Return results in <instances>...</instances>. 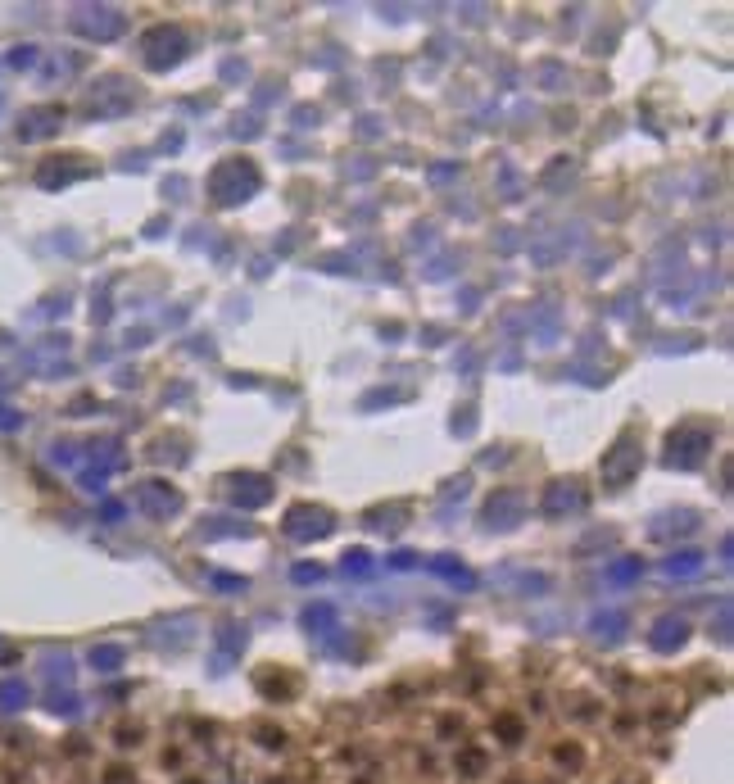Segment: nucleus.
Returning a JSON list of instances; mask_svg holds the SVG:
<instances>
[{
    "label": "nucleus",
    "instance_id": "b1692460",
    "mask_svg": "<svg viewBox=\"0 0 734 784\" xmlns=\"http://www.w3.org/2000/svg\"><path fill=\"white\" fill-rule=\"evenodd\" d=\"M639 576H644V562H639V558H616V562L603 571L607 585H635Z\"/></svg>",
    "mask_w": 734,
    "mask_h": 784
},
{
    "label": "nucleus",
    "instance_id": "dca6fc26",
    "mask_svg": "<svg viewBox=\"0 0 734 784\" xmlns=\"http://www.w3.org/2000/svg\"><path fill=\"white\" fill-rule=\"evenodd\" d=\"M78 69H82V55H73V51H60V55H51V60L42 64V82H46V87H55V82H69V78H78Z\"/></svg>",
    "mask_w": 734,
    "mask_h": 784
},
{
    "label": "nucleus",
    "instance_id": "4be33fe9",
    "mask_svg": "<svg viewBox=\"0 0 734 784\" xmlns=\"http://www.w3.org/2000/svg\"><path fill=\"white\" fill-rule=\"evenodd\" d=\"M42 666H46V680H51V685H64V689H73V657H69L64 648H60V653L51 648V653L42 657Z\"/></svg>",
    "mask_w": 734,
    "mask_h": 784
},
{
    "label": "nucleus",
    "instance_id": "412c9836",
    "mask_svg": "<svg viewBox=\"0 0 734 784\" xmlns=\"http://www.w3.org/2000/svg\"><path fill=\"white\" fill-rule=\"evenodd\" d=\"M427 567H431L436 576H445L449 585H458V590H472V585H476V576H472V571H467V567L458 562V558H449V553H440V558H431Z\"/></svg>",
    "mask_w": 734,
    "mask_h": 784
},
{
    "label": "nucleus",
    "instance_id": "f8f14e48",
    "mask_svg": "<svg viewBox=\"0 0 734 784\" xmlns=\"http://www.w3.org/2000/svg\"><path fill=\"white\" fill-rule=\"evenodd\" d=\"M585 504H589V495L580 490V481H553L544 490V517H576V513H585Z\"/></svg>",
    "mask_w": 734,
    "mask_h": 784
},
{
    "label": "nucleus",
    "instance_id": "0eeeda50",
    "mask_svg": "<svg viewBox=\"0 0 734 784\" xmlns=\"http://www.w3.org/2000/svg\"><path fill=\"white\" fill-rule=\"evenodd\" d=\"M286 535L295 540V544H308V540H322V535H331L335 531V517L326 513V508H317V504H295L290 513H286Z\"/></svg>",
    "mask_w": 734,
    "mask_h": 784
},
{
    "label": "nucleus",
    "instance_id": "7ed1b4c3",
    "mask_svg": "<svg viewBox=\"0 0 734 784\" xmlns=\"http://www.w3.org/2000/svg\"><path fill=\"white\" fill-rule=\"evenodd\" d=\"M639 463H644V440H639L635 427H626V431L612 440V449L603 454V486H612V490L630 486V481L639 477Z\"/></svg>",
    "mask_w": 734,
    "mask_h": 784
},
{
    "label": "nucleus",
    "instance_id": "f03ea898",
    "mask_svg": "<svg viewBox=\"0 0 734 784\" xmlns=\"http://www.w3.org/2000/svg\"><path fill=\"white\" fill-rule=\"evenodd\" d=\"M716 445V431L707 422H680L666 440V468H680V472H693Z\"/></svg>",
    "mask_w": 734,
    "mask_h": 784
},
{
    "label": "nucleus",
    "instance_id": "ddd939ff",
    "mask_svg": "<svg viewBox=\"0 0 734 784\" xmlns=\"http://www.w3.org/2000/svg\"><path fill=\"white\" fill-rule=\"evenodd\" d=\"M684 639H689V621H684V617H675V612L657 617V621H653V630H648L653 653H675Z\"/></svg>",
    "mask_w": 734,
    "mask_h": 784
},
{
    "label": "nucleus",
    "instance_id": "39448f33",
    "mask_svg": "<svg viewBox=\"0 0 734 784\" xmlns=\"http://www.w3.org/2000/svg\"><path fill=\"white\" fill-rule=\"evenodd\" d=\"M69 28L78 37H87V42H118L127 33V19L114 5H78L73 19H69Z\"/></svg>",
    "mask_w": 734,
    "mask_h": 784
},
{
    "label": "nucleus",
    "instance_id": "a878e982",
    "mask_svg": "<svg viewBox=\"0 0 734 784\" xmlns=\"http://www.w3.org/2000/svg\"><path fill=\"white\" fill-rule=\"evenodd\" d=\"M37 60H42V51H37L33 42H24V46H14V51L5 55V64H10V69H19V73H24V69H33Z\"/></svg>",
    "mask_w": 734,
    "mask_h": 784
},
{
    "label": "nucleus",
    "instance_id": "c85d7f7f",
    "mask_svg": "<svg viewBox=\"0 0 734 784\" xmlns=\"http://www.w3.org/2000/svg\"><path fill=\"white\" fill-rule=\"evenodd\" d=\"M51 712H55V716H73V712H78V698H73L69 689H64V694H51Z\"/></svg>",
    "mask_w": 734,
    "mask_h": 784
},
{
    "label": "nucleus",
    "instance_id": "1a4fd4ad",
    "mask_svg": "<svg viewBox=\"0 0 734 784\" xmlns=\"http://www.w3.org/2000/svg\"><path fill=\"white\" fill-rule=\"evenodd\" d=\"M60 128H64V109H60V105H33V109H24L14 137H19L24 146H33V141H51Z\"/></svg>",
    "mask_w": 734,
    "mask_h": 784
},
{
    "label": "nucleus",
    "instance_id": "423d86ee",
    "mask_svg": "<svg viewBox=\"0 0 734 784\" xmlns=\"http://www.w3.org/2000/svg\"><path fill=\"white\" fill-rule=\"evenodd\" d=\"M191 51V42H186V33L173 24H159V28H150L146 33V42H141V55H146V69H155V73H164V69H173V64H182V55Z\"/></svg>",
    "mask_w": 734,
    "mask_h": 784
},
{
    "label": "nucleus",
    "instance_id": "7c9ffc66",
    "mask_svg": "<svg viewBox=\"0 0 734 784\" xmlns=\"http://www.w3.org/2000/svg\"><path fill=\"white\" fill-rule=\"evenodd\" d=\"M418 562H422V558H418V553H409V549L391 558V567H395V571H409V567H418Z\"/></svg>",
    "mask_w": 734,
    "mask_h": 784
},
{
    "label": "nucleus",
    "instance_id": "4468645a",
    "mask_svg": "<svg viewBox=\"0 0 734 784\" xmlns=\"http://www.w3.org/2000/svg\"><path fill=\"white\" fill-rule=\"evenodd\" d=\"M227 486H231V499H236L240 508H263V504L272 499V481H268V477H249V472H245V477H231Z\"/></svg>",
    "mask_w": 734,
    "mask_h": 784
},
{
    "label": "nucleus",
    "instance_id": "a211bd4d",
    "mask_svg": "<svg viewBox=\"0 0 734 784\" xmlns=\"http://www.w3.org/2000/svg\"><path fill=\"white\" fill-rule=\"evenodd\" d=\"M707 567V558L698 553V549H680V553H671L666 562H662V571L671 576V581H689V576H698Z\"/></svg>",
    "mask_w": 734,
    "mask_h": 784
},
{
    "label": "nucleus",
    "instance_id": "6e6552de",
    "mask_svg": "<svg viewBox=\"0 0 734 784\" xmlns=\"http://www.w3.org/2000/svg\"><path fill=\"white\" fill-rule=\"evenodd\" d=\"M526 508L531 504H526L522 490H494L481 508V522H485V531H513V526H522Z\"/></svg>",
    "mask_w": 734,
    "mask_h": 784
},
{
    "label": "nucleus",
    "instance_id": "2f4dec72",
    "mask_svg": "<svg viewBox=\"0 0 734 784\" xmlns=\"http://www.w3.org/2000/svg\"><path fill=\"white\" fill-rule=\"evenodd\" d=\"M716 630H720V639H729V603H720V617H716Z\"/></svg>",
    "mask_w": 734,
    "mask_h": 784
},
{
    "label": "nucleus",
    "instance_id": "20e7f679",
    "mask_svg": "<svg viewBox=\"0 0 734 784\" xmlns=\"http://www.w3.org/2000/svg\"><path fill=\"white\" fill-rule=\"evenodd\" d=\"M132 105H136V87H132L127 78H118V73H105V78L87 91L82 114H87V118H118V114H127Z\"/></svg>",
    "mask_w": 734,
    "mask_h": 784
},
{
    "label": "nucleus",
    "instance_id": "5701e85b",
    "mask_svg": "<svg viewBox=\"0 0 734 784\" xmlns=\"http://www.w3.org/2000/svg\"><path fill=\"white\" fill-rule=\"evenodd\" d=\"M123 657H127V653H123V644H96V648L87 653V662H91L100 675H114V671L123 666Z\"/></svg>",
    "mask_w": 734,
    "mask_h": 784
},
{
    "label": "nucleus",
    "instance_id": "2eb2a0df",
    "mask_svg": "<svg viewBox=\"0 0 734 784\" xmlns=\"http://www.w3.org/2000/svg\"><path fill=\"white\" fill-rule=\"evenodd\" d=\"M218 653H213V666L218 671H227L236 657H240V648H245V626H236V621H222L218 626V644H213Z\"/></svg>",
    "mask_w": 734,
    "mask_h": 784
},
{
    "label": "nucleus",
    "instance_id": "f257e3e1",
    "mask_svg": "<svg viewBox=\"0 0 734 784\" xmlns=\"http://www.w3.org/2000/svg\"><path fill=\"white\" fill-rule=\"evenodd\" d=\"M259 186H263V177H259V168H254L249 159H222V164L209 173V200L222 204V209L254 200Z\"/></svg>",
    "mask_w": 734,
    "mask_h": 784
},
{
    "label": "nucleus",
    "instance_id": "aec40b11",
    "mask_svg": "<svg viewBox=\"0 0 734 784\" xmlns=\"http://www.w3.org/2000/svg\"><path fill=\"white\" fill-rule=\"evenodd\" d=\"M33 703V689L24 675H10V680H0V712H24Z\"/></svg>",
    "mask_w": 734,
    "mask_h": 784
},
{
    "label": "nucleus",
    "instance_id": "bb28decb",
    "mask_svg": "<svg viewBox=\"0 0 734 784\" xmlns=\"http://www.w3.org/2000/svg\"><path fill=\"white\" fill-rule=\"evenodd\" d=\"M14 431H24V413L10 409V404H0V436H14Z\"/></svg>",
    "mask_w": 734,
    "mask_h": 784
},
{
    "label": "nucleus",
    "instance_id": "9d476101",
    "mask_svg": "<svg viewBox=\"0 0 734 784\" xmlns=\"http://www.w3.org/2000/svg\"><path fill=\"white\" fill-rule=\"evenodd\" d=\"M136 508H141L146 517L164 522V517H177V513H182V495H177V486H168V481H141V486H136Z\"/></svg>",
    "mask_w": 734,
    "mask_h": 784
},
{
    "label": "nucleus",
    "instance_id": "f3484780",
    "mask_svg": "<svg viewBox=\"0 0 734 784\" xmlns=\"http://www.w3.org/2000/svg\"><path fill=\"white\" fill-rule=\"evenodd\" d=\"M626 630H630V621H626V612H616V608H603V612L589 617V635H594V639H607V644H612V639H621Z\"/></svg>",
    "mask_w": 734,
    "mask_h": 784
},
{
    "label": "nucleus",
    "instance_id": "393cba45",
    "mask_svg": "<svg viewBox=\"0 0 734 784\" xmlns=\"http://www.w3.org/2000/svg\"><path fill=\"white\" fill-rule=\"evenodd\" d=\"M340 571H344V576H353V581L372 576V553H367V549H349V553L340 558Z\"/></svg>",
    "mask_w": 734,
    "mask_h": 784
},
{
    "label": "nucleus",
    "instance_id": "c756f323",
    "mask_svg": "<svg viewBox=\"0 0 734 784\" xmlns=\"http://www.w3.org/2000/svg\"><path fill=\"white\" fill-rule=\"evenodd\" d=\"M218 590H231V594H245V576H213Z\"/></svg>",
    "mask_w": 734,
    "mask_h": 784
},
{
    "label": "nucleus",
    "instance_id": "9b49d317",
    "mask_svg": "<svg viewBox=\"0 0 734 784\" xmlns=\"http://www.w3.org/2000/svg\"><path fill=\"white\" fill-rule=\"evenodd\" d=\"M82 177H91V168H87V159H78V155L46 159V164L37 168V186H42V191H64V186H73V182H82Z\"/></svg>",
    "mask_w": 734,
    "mask_h": 784
},
{
    "label": "nucleus",
    "instance_id": "cd10ccee",
    "mask_svg": "<svg viewBox=\"0 0 734 784\" xmlns=\"http://www.w3.org/2000/svg\"><path fill=\"white\" fill-rule=\"evenodd\" d=\"M322 576H326V571H322L317 562H299V567L290 571V581H295V585H317Z\"/></svg>",
    "mask_w": 734,
    "mask_h": 784
},
{
    "label": "nucleus",
    "instance_id": "6ab92c4d",
    "mask_svg": "<svg viewBox=\"0 0 734 784\" xmlns=\"http://www.w3.org/2000/svg\"><path fill=\"white\" fill-rule=\"evenodd\" d=\"M335 621H340L335 603H313V608H304V617H299V626H304L308 635H335Z\"/></svg>",
    "mask_w": 734,
    "mask_h": 784
}]
</instances>
